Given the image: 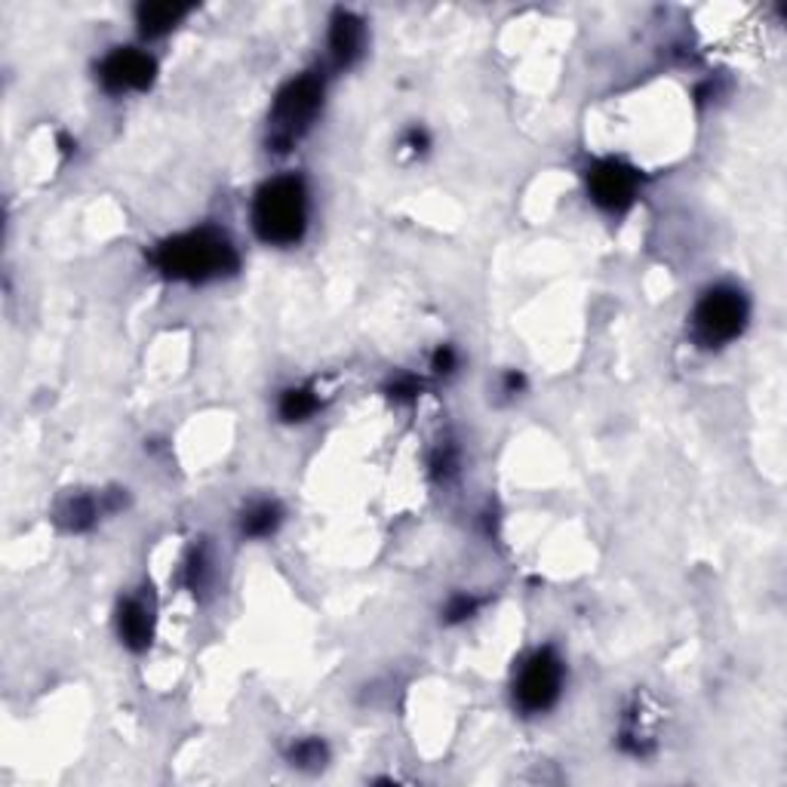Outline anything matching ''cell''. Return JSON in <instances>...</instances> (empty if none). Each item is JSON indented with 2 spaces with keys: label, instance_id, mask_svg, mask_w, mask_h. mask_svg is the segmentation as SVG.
<instances>
[{
  "label": "cell",
  "instance_id": "cell-1",
  "mask_svg": "<svg viewBox=\"0 0 787 787\" xmlns=\"http://www.w3.org/2000/svg\"><path fill=\"white\" fill-rule=\"evenodd\" d=\"M154 265L170 281L210 283L234 274L241 265V255L234 243L228 241L219 228H194L185 234H175L154 250Z\"/></svg>",
  "mask_w": 787,
  "mask_h": 787
},
{
  "label": "cell",
  "instance_id": "cell-2",
  "mask_svg": "<svg viewBox=\"0 0 787 787\" xmlns=\"http://www.w3.org/2000/svg\"><path fill=\"white\" fill-rule=\"evenodd\" d=\"M255 238L268 246H295L305 238L311 219V194L302 175L283 173L268 179L250 206Z\"/></svg>",
  "mask_w": 787,
  "mask_h": 787
},
{
  "label": "cell",
  "instance_id": "cell-3",
  "mask_svg": "<svg viewBox=\"0 0 787 787\" xmlns=\"http://www.w3.org/2000/svg\"><path fill=\"white\" fill-rule=\"evenodd\" d=\"M326 81L317 71H305L283 87L268 118V145L274 151H290L314 127L323 108Z\"/></svg>",
  "mask_w": 787,
  "mask_h": 787
},
{
  "label": "cell",
  "instance_id": "cell-4",
  "mask_svg": "<svg viewBox=\"0 0 787 787\" xmlns=\"http://www.w3.org/2000/svg\"><path fill=\"white\" fill-rule=\"evenodd\" d=\"M747 317H750L747 295L733 283H717L695 302L689 326H693V339L698 345L723 347L745 333Z\"/></svg>",
  "mask_w": 787,
  "mask_h": 787
},
{
  "label": "cell",
  "instance_id": "cell-5",
  "mask_svg": "<svg viewBox=\"0 0 787 787\" xmlns=\"http://www.w3.org/2000/svg\"><path fill=\"white\" fill-rule=\"evenodd\" d=\"M563 683H566V665L554 646H542L521 662L514 674V705L523 714H545L561 702Z\"/></svg>",
  "mask_w": 787,
  "mask_h": 787
},
{
  "label": "cell",
  "instance_id": "cell-6",
  "mask_svg": "<svg viewBox=\"0 0 787 787\" xmlns=\"http://www.w3.org/2000/svg\"><path fill=\"white\" fill-rule=\"evenodd\" d=\"M637 191H640V173L630 163L606 158L587 170V194L603 213L618 215L630 210L637 201Z\"/></svg>",
  "mask_w": 787,
  "mask_h": 787
},
{
  "label": "cell",
  "instance_id": "cell-7",
  "mask_svg": "<svg viewBox=\"0 0 787 787\" xmlns=\"http://www.w3.org/2000/svg\"><path fill=\"white\" fill-rule=\"evenodd\" d=\"M99 83L111 95L142 93L158 78V62L139 47H118L99 62Z\"/></svg>",
  "mask_w": 787,
  "mask_h": 787
},
{
  "label": "cell",
  "instance_id": "cell-8",
  "mask_svg": "<svg viewBox=\"0 0 787 787\" xmlns=\"http://www.w3.org/2000/svg\"><path fill=\"white\" fill-rule=\"evenodd\" d=\"M326 47H330V62L339 71L351 68L366 50V22L361 16H354L351 10H339L330 19V34H326Z\"/></svg>",
  "mask_w": 787,
  "mask_h": 787
},
{
  "label": "cell",
  "instance_id": "cell-9",
  "mask_svg": "<svg viewBox=\"0 0 787 787\" xmlns=\"http://www.w3.org/2000/svg\"><path fill=\"white\" fill-rule=\"evenodd\" d=\"M121 507V498H108V493H102L99 498L90 493H74L68 495L65 502L59 505V511H56V521L65 526L68 533H87V529H93L95 523H99V517L102 514H111V511H118Z\"/></svg>",
  "mask_w": 787,
  "mask_h": 787
},
{
  "label": "cell",
  "instance_id": "cell-10",
  "mask_svg": "<svg viewBox=\"0 0 787 787\" xmlns=\"http://www.w3.org/2000/svg\"><path fill=\"white\" fill-rule=\"evenodd\" d=\"M118 634L121 643L133 653H142L151 646L154 637V609L148 606L145 597H127L118 609Z\"/></svg>",
  "mask_w": 787,
  "mask_h": 787
},
{
  "label": "cell",
  "instance_id": "cell-11",
  "mask_svg": "<svg viewBox=\"0 0 787 787\" xmlns=\"http://www.w3.org/2000/svg\"><path fill=\"white\" fill-rule=\"evenodd\" d=\"M188 13H191V7H185V3H142V7L135 10V22H139L142 38H163V34H170Z\"/></svg>",
  "mask_w": 787,
  "mask_h": 787
},
{
  "label": "cell",
  "instance_id": "cell-12",
  "mask_svg": "<svg viewBox=\"0 0 787 787\" xmlns=\"http://www.w3.org/2000/svg\"><path fill=\"white\" fill-rule=\"evenodd\" d=\"M283 507L274 498H259L253 505H246L241 514V535L243 538H268L281 529Z\"/></svg>",
  "mask_w": 787,
  "mask_h": 787
},
{
  "label": "cell",
  "instance_id": "cell-13",
  "mask_svg": "<svg viewBox=\"0 0 787 787\" xmlns=\"http://www.w3.org/2000/svg\"><path fill=\"white\" fill-rule=\"evenodd\" d=\"M317 410H321V397H317V391H314L311 385H293L286 387V391H281L278 415H281L283 422H290V425H295V422H307Z\"/></svg>",
  "mask_w": 787,
  "mask_h": 787
},
{
  "label": "cell",
  "instance_id": "cell-14",
  "mask_svg": "<svg viewBox=\"0 0 787 787\" xmlns=\"http://www.w3.org/2000/svg\"><path fill=\"white\" fill-rule=\"evenodd\" d=\"M286 760L295 769H305V773H317L330 760V747L323 738H295L290 750H286Z\"/></svg>",
  "mask_w": 787,
  "mask_h": 787
},
{
  "label": "cell",
  "instance_id": "cell-15",
  "mask_svg": "<svg viewBox=\"0 0 787 787\" xmlns=\"http://www.w3.org/2000/svg\"><path fill=\"white\" fill-rule=\"evenodd\" d=\"M481 606H483V597H474V594H455V597H450V603L443 606V622H446V625L467 622V618L477 615Z\"/></svg>",
  "mask_w": 787,
  "mask_h": 787
},
{
  "label": "cell",
  "instance_id": "cell-16",
  "mask_svg": "<svg viewBox=\"0 0 787 787\" xmlns=\"http://www.w3.org/2000/svg\"><path fill=\"white\" fill-rule=\"evenodd\" d=\"M185 573H188V585H191V591H194V594L206 587V582H210V561H206V554H203V551H194V554H191Z\"/></svg>",
  "mask_w": 787,
  "mask_h": 787
},
{
  "label": "cell",
  "instance_id": "cell-17",
  "mask_svg": "<svg viewBox=\"0 0 787 787\" xmlns=\"http://www.w3.org/2000/svg\"><path fill=\"white\" fill-rule=\"evenodd\" d=\"M431 370L437 375H453L458 370V351L453 345H441L431 357Z\"/></svg>",
  "mask_w": 787,
  "mask_h": 787
},
{
  "label": "cell",
  "instance_id": "cell-18",
  "mask_svg": "<svg viewBox=\"0 0 787 787\" xmlns=\"http://www.w3.org/2000/svg\"><path fill=\"white\" fill-rule=\"evenodd\" d=\"M418 387H422V382L415 375H401V379L391 382V397L394 401H413L415 394H418Z\"/></svg>",
  "mask_w": 787,
  "mask_h": 787
},
{
  "label": "cell",
  "instance_id": "cell-19",
  "mask_svg": "<svg viewBox=\"0 0 787 787\" xmlns=\"http://www.w3.org/2000/svg\"><path fill=\"white\" fill-rule=\"evenodd\" d=\"M403 148H406L410 154H415V158H418V154H425L427 148H431V135H427L422 127H413L410 133L403 135Z\"/></svg>",
  "mask_w": 787,
  "mask_h": 787
},
{
  "label": "cell",
  "instance_id": "cell-20",
  "mask_svg": "<svg viewBox=\"0 0 787 787\" xmlns=\"http://www.w3.org/2000/svg\"><path fill=\"white\" fill-rule=\"evenodd\" d=\"M523 385H526V379H523V375L517 373V370H511V373L505 375V382H502V387H505V394H511V397H514L517 391H523Z\"/></svg>",
  "mask_w": 787,
  "mask_h": 787
}]
</instances>
